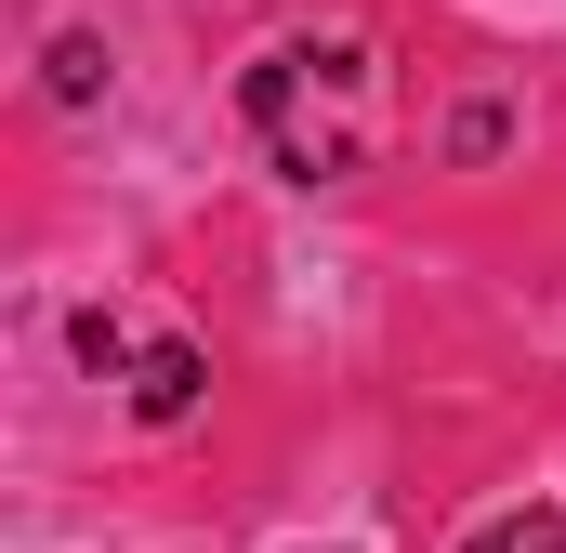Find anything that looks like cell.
Listing matches in <instances>:
<instances>
[{
	"instance_id": "1",
	"label": "cell",
	"mask_w": 566,
	"mask_h": 553,
	"mask_svg": "<svg viewBox=\"0 0 566 553\" xmlns=\"http://www.w3.org/2000/svg\"><path fill=\"white\" fill-rule=\"evenodd\" d=\"M238 119L264 133V158H277L290 185H329L382 133V66H369V40H277L238 80Z\"/></svg>"
},
{
	"instance_id": "2",
	"label": "cell",
	"mask_w": 566,
	"mask_h": 553,
	"mask_svg": "<svg viewBox=\"0 0 566 553\" xmlns=\"http://www.w3.org/2000/svg\"><path fill=\"white\" fill-rule=\"evenodd\" d=\"M198 383H211L198 343H145V356H133V409H145V421H185V409H198Z\"/></svg>"
},
{
	"instance_id": "3",
	"label": "cell",
	"mask_w": 566,
	"mask_h": 553,
	"mask_svg": "<svg viewBox=\"0 0 566 553\" xmlns=\"http://www.w3.org/2000/svg\"><path fill=\"white\" fill-rule=\"evenodd\" d=\"M474 553H566V514H554V501H527V514H488V528H474Z\"/></svg>"
}]
</instances>
